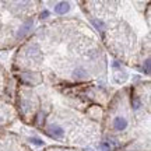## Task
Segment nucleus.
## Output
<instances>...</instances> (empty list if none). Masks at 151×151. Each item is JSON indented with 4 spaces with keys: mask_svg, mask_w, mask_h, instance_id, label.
<instances>
[{
    "mask_svg": "<svg viewBox=\"0 0 151 151\" xmlns=\"http://www.w3.org/2000/svg\"><path fill=\"white\" fill-rule=\"evenodd\" d=\"M91 21H92V24H94V25H95V27H97L98 29H101V31H102L104 28H105V25H104V22H102V21H98V20H95V18H92Z\"/></svg>",
    "mask_w": 151,
    "mask_h": 151,
    "instance_id": "8",
    "label": "nucleus"
},
{
    "mask_svg": "<svg viewBox=\"0 0 151 151\" xmlns=\"http://www.w3.org/2000/svg\"><path fill=\"white\" fill-rule=\"evenodd\" d=\"M144 71H146V74H150V59L146 60V63H144Z\"/></svg>",
    "mask_w": 151,
    "mask_h": 151,
    "instance_id": "9",
    "label": "nucleus"
},
{
    "mask_svg": "<svg viewBox=\"0 0 151 151\" xmlns=\"http://www.w3.org/2000/svg\"><path fill=\"white\" fill-rule=\"evenodd\" d=\"M31 141H32L34 144H37V146H42L43 143L41 140H39V139H37V137H32V139H31Z\"/></svg>",
    "mask_w": 151,
    "mask_h": 151,
    "instance_id": "10",
    "label": "nucleus"
},
{
    "mask_svg": "<svg viewBox=\"0 0 151 151\" xmlns=\"http://www.w3.org/2000/svg\"><path fill=\"white\" fill-rule=\"evenodd\" d=\"M133 108H134V109L140 108V101H139L137 98H134V101H133Z\"/></svg>",
    "mask_w": 151,
    "mask_h": 151,
    "instance_id": "11",
    "label": "nucleus"
},
{
    "mask_svg": "<svg viewBox=\"0 0 151 151\" xmlns=\"http://www.w3.org/2000/svg\"><path fill=\"white\" fill-rule=\"evenodd\" d=\"M46 17H49V11H42L41 13V18H46Z\"/></svg>",
    "mask_w": 151,
    "mask_h": 151,
    "instance_id": "12",
    "label": "nucleus"
},
{
    "mask_svg": "<svg viewBox=\"0 0 151 151\" xmlns=\"http://www.w3.org/2000/svg\"><path fill=\"white\" fill-rule=\"evenodd\" d=\"M87 77H88V73H87L84 67H77L74 70V78H77V80H83V78H87Z\"/></svg>",
    "mask_w": 151,
    "mask_h": 151,
    "instance_id": "7",
    "label": "nucleus"
},
{
    "mask_svg": "<svg viewBox=\"0 0 151 151\" xmlns=\"http://www.w3.org/2000/svg\"><path fill=\"white\" fill-rule=\"evenodd\" d=\"M113 127L115 130H118V132H122L127 127V119L122 118V116H118V118L113 119Z\"/></svg>",
    "mask_w": 151,
    "mask_h": 151,
    "instance_id": "3",
    "label": "nucleus"
},
{
    "mask_svg": "<svg viewBox=\"0 0 151 151\" xmlns=\"http://www.w3.org/2000/svg\"><path fill=\"white\" fill-rule=\"evenodd\" d=\"M32 18H29V20H27V21L22 24L21 27H20V29H18V32H17V37L18 38H24L25 35H27L28 32H29V29L32 28Z\"/></svg>",
    "mask_w": 151,
    "mask_h": 151,
    "instance_id": "2",
    "label": "nucleus"
},
{
    "mask_svg": "<svg viewBox=\"0 0 151 151\" xmlns=\"http://www.w3.org/2000/svg\"><path fill=\"white\" fill-rule=\"evenodd\" d=\"M20 77H21L22 81H27L29 84H37V83L41 81V77L39 76H34L32 73H22Z\"/></svg>",
    "mask_w": 151,
    "mask_h": 151,
    "instance_id": "5",
    "label": "nucleus"
},
{
    "mask_svg": "<svg viewBox=\"0 0 151 151\" xmlns=\"http://www.w3.org/2000/svg\"><path fill=\"white\" fill-rule=\"evenodd\" d=\"M48 133L55 139H62L65 136V130L62 129L60 126H58V124H50L48 127Z\"/></svg>",
    "mask_w": 151,
    "mask_h": 151,
    "instance_id": "1",
    "label": "nucleus"
},
{
    "mask_svg": "<svg viewBox=\"0 0 151 151\" xmlns=\"http://www.w3.org/2000/svg\"><path fill=\"white\" fill-rule=\"evenodd\" d=\"M69 10H70V4H69V3H66V1L58 3V4L55 6V11H56L58 14H66Z\"/></svg>",
    "mask_w": 151,
    "mask_h": 151,
    "instance_id": "6",
    "label": "nucleus"
},
{
    "mask_svg": "<svg viewBox=\"0 0 151 151\" xmlns=\"http://www.w3.org/2000/svg\"><path fill=\"white\" fill-rule=\"evenodd\" d=\"M27 55L28 58H32V59H41V50L38 48V45H29L27 49Z\"/></svg>",
    "mask_w": 151,
    "mask_h": 151,
    "instance_id": "4",
    "label": "nucleus"
}]
</instances>
